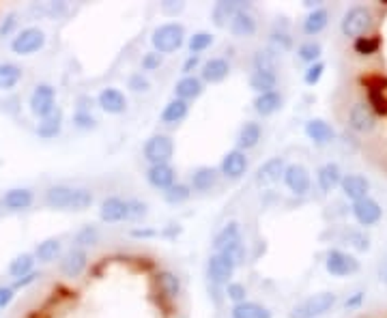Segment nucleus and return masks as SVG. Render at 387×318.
<instances>
[{"mask_svg": "<svg viewBox=\"0 0 387 318\" xmlns=\"http://www.w3.org/2000/svg\"><path fill=\"white\" fill-rule=\"evenodd\" d=\"M151 43H153L155 52L158 54H162V56L172 54L185 43V26L183 24H179V22L160 24V26L155 29L153 35H151Z\"/></svg>", "mask_w": 387, "mask_h": 318, "instance_id": "obj_1", "label": "nucleus"}, {"mask_svg": "<svg viewBox=\"0 0 387 318\" xmlns=\"http://www.w3.org/2000/svg\"><path fill=\"white\" fill-rule=\"evenodd\" d=\"M374 26V15L366 5H355L351 9H347V13L340 19V31L344 37L351 39H359L366 37Z\"/></svg>", "mask_w": 387, "mask_h": 318, "instance_id": "obj_2", "label": "nucleus"}, {"mask_svg": "<svg viewBox=\"0 0 387 318\" xmlns=\"http://www.w3.org/2000/svg\"><path fill=\"white\" fill-rule=\"evenodd\" d=\"M338 303V297L333 292H317V295H310L301 303H297L291 310V318H319L327 312H331Z\"/></svg>", "mask_w": 387, "mask_h": 318, "instance_id": "obj_3", "label": "nucleus"}, {"mask_svg": "<svg viewBox=\"0 0 387 318\" xmlns=\"http://www.w3.org/2000/svg\"><path fill=\"white\" fill-rule=\"evenodd\" d=\"M325 269H327V273H331L333 278H349V276H355L359 271L361 264L353 254H349L344 250H338V248H331L325 254Z\"/></svg>", "mask_w": 387, "mask_h": 318, "instance_id": "obj_4", "label": "nucleus"}, {"mask_svg": "<svg viewBox=\"0 0 387 318\" xmlns=\"http://www.w3.org/2000/svg\"><path fill=\"white\" fill-rule=\"evenodd\" d=\"M144 159L151 166H158V164H170L172 155H174V142L170 136L164 134H155L144 142V149H142Z\"/></svg>", "mask_w": 387, "mask_h": 318, "instance_id": "obj_5", "label": "nucleus"}, {"mask_svg": "<svg viewBox=\"0 0 387 318\" xmlns=\"http://www.w3.org/2000/svg\"><path fill=\"white\" fill-rule=\"evenodd\" d=\"M45 45V33L37 26H29L20 31L13 41H11V50L17 54V56H31L39 50H43Z\"/></svg>", "mask_w": 387, "mask_h": 318, "instance_id": "obj_6", "label": "nucleus"}, {"mask_svg": "<svg viewBox=\"0 0 387 318\" xmlns=\"http://www.w3.org/2000/svg\"><path fill=\"white\" fill-rule=\"evenodd\" d=\"M29 106H31V112L37 116V118H43L47 114L54 112L59 106H56V88L52 84H37L31 93V100H29Z\"/></svg>", "mask_w": 387, "mask_h": 318, "instance_id": "obj_7", "label": "nucleus"}, {"mask_svg": "<svg viewBox=\"0 0 387 318\" xmlns=\"http://www.w3.org/2000/svg\"><path fill=\"white\" fill-rule=\"evenodd\" d=\"M351 213L355 217V222L359 226H364V228H370V226H377L381 219H383V209L381 205L370 198V196H366V198H361L357 202H353L351 207Z\"/></svg>", "mask_w": 387, "mask_h": 318, "instance_id": "obj_8", "label": "nucleus"}, {"mask_svg": "<svg viewBox=\"0 0 387 318\" xmlns=\"http://www.w3.org/2000/svg\"><path fill=\"white\" fill-rule=\"evenodd\" d=\"M349 127L357 134H370L377 127V114L368 102H357L349 110Z\"/></svg>", "mask_w": 387, "mask_h": 318, "instance_id": "obj_9", "label": "nucleus"}, {"mask_svg": "<svg viewBox=\"0 0 387 318\" xmlns=\"http://www.w3.org/2000/svg\"><path fill=\"white\" fill-rule=\"evenodd\" d=\"M237 264L230 258H226L224 254H211L209 262H206V278H209L211 284L220 286V284H228L230 278L235 276Z\"/></svg>", "mask_w": 387, "mask_h": 318, "instance_id": "obj_10", "label": "nucleus"}, {"mask_svg": "<svg viewBox=\"0 0 387 318\" xmlns=\"http://www.w3.org/2000/svg\"><path fill=\"white\" fill-rule=\"evenodd\" d=\"M284 185H287L295 196H303L312 187V177H310L308 168L301 164H291L284 170Z\"/></svg>", "mask_w": 387, "mask_h": 318, "instance_id": "obj_11", "label": "nucleus"}, {"mask_svg": "<svg viewBox=\"0 0 387 318\" xmlns=\"http://www.w3.org/2000/svg\"><path fill=\"white\" fill-rule=\"evenodd\" d=\"M89 264V254L86 250H80V248H69L67 252H63L61 256V273L65 278H77L84 273V269Z\"/></svg>", "mask_w": 387, "mask_h": 318, "instance_id": "obj_12", "label": "nucleus"}, {"mask_svg": "<svg viewBox=\"0 0 387 318\" xmlns=\"http://www.w3.org/2000/svg\"><path fill=\"white\" fill-rule=\"evenodd\" d=\"M248 166H250L248 164V155L243 151H239V149H232V151H228L224 155V159L220 164V173L226 179H230V181H237V179H241L248 173Z\"/></svg>", "mask_w": 387, "mask_h": 318, "instance_id": "obj_13", "label": "nucleus"}, {"mask_svg": "<svg viewBox=\"0 0 387 318\" xmlns=\"http://www.w3.org/2000/svg\"><path fill=\"white\" fill-rule=\"evenodd\" d=\"M35 202V193L29 187H13L7 189L3 193V198H0V205H3L7 211L17 213V211H26L31 209V205Z\"/></svg>", "mask_w": 387, "mask_h": 318, "instance_id": "obj_14", "label": "nucleus"}, {"mask_svg": "<svg viewBox=\"0 0 387 318\" xmlns=\"http://www.w3.org/2000/svg\"><path fill=\"white\" fill-rule=\"evenodd\" d=\"M99 217L101 222L106 224H119L127 219V200L119 198V196H108L103 198V202L99 205Z\"/></svg>", "mask_w": 387, "mask_h": 318, "instance_id": "obj_15", "label": "nucleus"}, {"mask_svg": "<svg viewBox=\"0 0 387 318\" xmlns=\"http://www.w3.org/2000/svg\"><path fill=\"white\" fill-rule=\"evenodd\" d=\"M146 181L151 187L155 189H170L174 183H176V173H174V168L170 164H158V166H149L146 170Z\"/></svg>", "mask_w": 387, "mask_h": 318, "instance_id": "obj_16", "label": "nucleus"}, {"mask_svg": "<svg viewBox=\"0 0 387 318\" xmlns=\"http://www.w3.org/2000/svg\"><path fill=\"white\" fill-rule=\"evenodd\" d=\"M340 191L344 193V198H349L351 202H357L368 196L370 181L364 175H344L340 183Z\"/></svg>", "mask_w": 387, "mask_h": 318, "instance_id": "obj_17", "label": "nucleus"}, {"mask_svg": "<svg viewBox=\"0 0 387 318\" xmlns=\"http://www.w3.org/2000/svg\"><path fill=\"white\" fill-rule=\"evenodd\" d=\"M200 73H202V82H209V84H220L228 78L230 73V63L226 58H220V56H213L209 61H204L202 67H200Z\"/></svg>", "mask_w": 387, "mask_h": 318, "instance_id": "obj_18", "label": "nucleus"}, {"mask_svg": "<svg viewBox=\"0 0 387 318\" xmlns=\"http://www.w3.org/2000/svg\"><path fill=\"white\" fill-rule=\"evenodd\" d=\"M305 136L317 146H327L335 140V129L323 118H310L305 123Z\"/></svg>", "mask_w": 387, "mask_h": 318, "instance_id": "obj_19", "label": "nucleus"}, {"mask_svg": "<svg viewBox=\"0 0 387 318\" xmlns=\"http://www.w3.org/2000/svg\"><path fill=\"white\" fill-rule=\"evenodd\" d=\"M204 93V82L198 76H183L174 84V97L181 102H194Z\"/></svg>", "mask_w": 387, "mask_h": 318, "instance_id": "obj_20", "label": "nucleus"}, {"mask_svg": "<svg viewBox=\"0 0 387 318\" xmlns=\"http://www.w3.org/2000/svg\"><path fill=\"white\" fill-rule=\"evenodd\" d=\"M342 177H344V175H342L340 166L333 164V161H327V164H323V166L317 170V183H319L321 191H325V193H331L335 187H340Z\"/></svg>", "mask_w": 387, "mask_h": 318, "instance_id": "obj_21", "label": "nucleus"}, {"mask_svg": "<svg viewBox=\"0 0 387 318\" xmlns=\"http://www.w3.org/2000/svg\"><path fill=\"white\" fill-rule=\"evenodd\" d=\"M284 170H287V161L282 157H271L256 170V181L261 185H273L284 179Z\"/></svg>", "mask_w": 387, "mask_h": 318, "instance_id": "obj_22", "label": "nucleus"}, {"mask_svg": "<svg viewBox=\"0 0 387 318\" xmlns=\"http://www.w3.org/2000/svg\"><path fill=\"white\" fill-rule=\"evenodd\" d=\"M99 108L108 114H123L127 110V97L119 88H103L97 97Z\"/></svg>", "mask_w": 387, "mask_h": 318, "instance_id": "obj_23", "label": "nucleus"}, {"mask_svg": "<svg viewBox=\"0 0 387 318\" xmlns=\"http://www.w3.org/2000/svg\"><path fill=\"white\" fill-rule=\"evenodd\" d=\"M71 196H73V187L69 185H52L45 189L43 200L50 209L54 211H69V202H71Z\"/></svg>", "mask_w": 387, "mask_h": 318, "instance_id": "obj_24", "label": "nucleus"}, {"mask_svg": "<svg viewBox=\"0 0 387 318\" xmlns=\"http://www.w3.org/2000/svg\"><path fill=\"white\" fill-rule=\"evenodd\" d=\"M33 256H35V260L41 262V264H50V262L61 260V256H63V243H61V239L50 237V239L37 243V248H35Z\"/></svg>", "mask_w": 387, "mask_h": 318, "instance_id": "obj_25", "label": "nucleus"}, {"mask_svg": "<svg viewBox=\"0 0 387 318\" xmlns=\"http://www.w3.org/2000/svg\"><path fill=\"white\" fill-rule=\"evenodd\" d=\"M239 11H248V5L241 3V0H220V3L213 7V24L224 29Z\"/></svg>", "mask_w": 387, "mask_h": 318, "instance_id": "obj_26", "label": "nucleus"}, {"mask_svg": "<svg viewBox=\"0 0 387 318\" xmlns=\"http://www.w3.org/2000/svg\"><path fill=\"white\" fill-rule=\"evenodd\" d=\"M63 120H65V114L61 108H56L52 114L39 118V125H37V136L43 138V140H52L56 138L63 129Z\"/></svg>", "mask_w": 387, "mask_h": 318, "instance_id": "obj_27", "label": "nucleus"}, {"mask_svg": "<svg viewBox=\"0 0 387 318\" xmlns=\"http://www.w3.org/2000/svg\"><path fill=\"white\" fill-rule=\"evenodd\" d=\"M218 170L215 168H211V166H200V168H196L194 173H192V189L194 191H200V193H204V191H211L215 185H218Z\"/></svg>", "mask_w": 387, "mask_h": 318, "instance_id": "obj_28", "label": "nucleus"}, {"mask_svg": "<svg viewBox=\"0 0 387 318\" xmlns=\"http://www.w3.org/2000/svg\"><path fill=\"white\" fill-rule=\"evenodd\" d=\"M256 29H258V24H256L254 15L250 11H239L235 17L228 22V31L235 37H239V39L252 37L256 33Z\"/></svg>", "mask_w": 387, "mask_h": 318, "instance_id": "obj_29", "label": "nucleus"}, {"mask_svg": "<svg viewBox=\"0 0 387 318\" xmlns=\"http://www.w3.org/2000/svg\"><path fill=\"white\" fill-rule=\"evenodd\" d=\"M190 114V104L188 102H181V100H170L164 110H162V120L166 125H179V123H183V120L188 118Z\"/></svg>", "mask_w": 387, "mask_h": 318, "instance_id": "obj_30", "label": "nucleus"}, {"mask_svg": "<svg viewBox=\"0 0 387 318\" xmlns=\"http://www.w3.org/2000/svg\"><path fill=\"white\" fill-rule=\"evenodd\" d=\"M282 102L284 100H282V95L278 90L261 93V95H256V100H254V110L261 116H271L282 108Z\"/></svg>", "mask_w": 387, "mask_h": 318, "instance_id": "obj_31", "label": "nucleus"}, {"mask_svg": "<svg viewBox=\"0 0 387 318\" xmlns=\"http://www.w3.org/2000/svg\"><path fill=\"white\" fill-rule=\"evenodd\" d=\"M327 24H329V11L323 9V7L312 9L303 19V33L308 37H314V35H319L327 29Z\"/></svg>", "mask_w": 387, "mask_h": 318, "instance_id": "obj_32", "label": "nucleus"}, {"mask_svg": "<svg viewBox=\"0 0 387 318\" xmlns=\"http://www.w3.org/2000/svg\"><path fill=\"white\" fill-rule=\"evenodd\" d=\"M237 241H241V228H239L237 222H228V224L215 234V239H213V250H215V254H220V252H224L226 248H230L232 243H237Z\"/></svg>", "mask_w": 387, "mask_h": 318, "instance_id": "obj_33", "label": "nucleus"}, {"mask_svg": "<svg viewBox=\"0 0 387 318\" xmlns=\"http://www.w3.org/2000/svg\"><path fill=\"white\" fill-rule=\"evenodd\" d=\"M261 136H263V129L261 125L256 123V120H248V123L239 129V136H237V144H239V151H248V149H254V146L261 142Z\"/></svg>", "mask_w": 387, "mask_h": 318, "instance_id": "obj_34", "label": "nucleus"}, {"mask_svg": "<svg viewBox=\"0 0 387 318\" xmlns=\"http://www.w3.org/2000/svg\"><path fill=\"white\" fill-rule=\"evenodd\" d=\"M24 71L15 63H0V90H13L22 82Z\"/></svg>", "mask_w": 387, "mask_h": 318, "instance_id": "obj_35", "label": "nucleus"}, {"mask_svg": "<svg viewBox=\"0 0 387 318\" xmlns=\"http://www.w3.org/2000/svg\"><path fill=\"white\" fill-rule=\"evenodd\" d=\"M230 318H271V312L261 305V303H254V301H243L232 305Z\"/></svg>", "mask_w": 387, "mask_h": 318, "instance_id": "obj_36", "label": "nucleus"}, {"mask_svg": "<svg viewBox=\"0 0 387 318\" xmlns=\"http://www.w3.org/2000/svg\"><path fill=\"white\" fill-rule=\"evenodd\" d=\"M158 288L166 299H176L181 295V280L172 271H162L158 276Z\"/></svg>", "mask_w": 387, "mask_h": 318, "instance_id": "obj_37", "label": "nucleus"}, {"mask_svg": "<svg viewBox=\"0 0 387 318\" xmlns=\"http://www.w3.org/2000/svg\"><path fill=\"white\" fill-rule=\"evenodd\" d=\"M35 256L33 254H20V256H15L13 260H11V264H9V273L15 278V280H20V278H24V276H29V273H33L35 271Z\"/></svg>", "mask_w": 387, "mask_h": 318, "instance_id": "obj_38", "label": "nucleus"}, {"mask_svg": "<svg viewBox=\"0 0 387 318\" xmlns=\"http://www.w3.org/2000/svg\"><path fill=\"white\" fill-rule=\"evenodd\" d=\"M95 202V196L91 189L86 187H73V196H71V202H69V211H86L91 209Z\"/></svg>", "mask_w": 387, "mask_h": 318, "instance_id": "obj_39", "label": "nucleus"}, {"mask_svg": "<svg viewBox=\"0 0 387 318\" xmlns=\"http://www.w3.org/2000/svg\"><path fill=\"white\" fill-rule=\"evenodd\" d=\"M278 84V76L275 73H261V71H254L250 76V86L261 95V93H269L275 90Z\"/></svg>", "mask_w": 387, "mask_h": 318, "instance_id": "obj_40", "label": "nucleus"}, {"mask_svg": "<svg viewBox=\"0 0 387 318\" xmlns=\"http://www.w3.org/2000/svg\"><path fill=\"white\" fill-rule=\"evenodd\" d=\"M97 243H99V230L91 224L82 226L73 237V248H80V250L93 248V246H97Z\"/></svg>", "mask_w": 387, "mask_h": 318, "instance_id": "obj_41", "label": "nucleus"}, {"mask_svg": "<svg viewBox=\"0 0 387 318\" xmlns=\"http://www.w3.org/2000/svg\"><path fill=\"white\" fill-rule=\"evenodd\" d=\"M321 54H323V47L319 41H305L299 45L297 50V58L301 63H308V65H314V63H321Z\"/></svg>", "mask_w": 387, "mask_h": 318, "instance_id": "obj_42", "label": "nucleus"}, {"mask_svg": "<svg viewBox=\"0 0 387 318\" xmlns=\"http://www.w3.org/2000/svg\"><path fill=\"white\" fill-rule=\"evenodd\" d=\"M254 71H261V73H275V54L271 50H256L254 58H252Z\"/></svg>", "mask_w": 387, "mask_h": 318, "instance_id": "obj_43", "label": "nucleus"}, {"mask_svg": "<svg viewBox=\"0 0 387 318\" xmlns=\"http://www.w3.org/2000/svg\"><path fill=\"white\" fill-rule=\"evenodd\" d=\"M190 196H192V187L185 185V183H174L170 189L164 191V200L168 205H181V202H185L190 200Z\"/></svg>", "mask_w": 387, "mask_h": 318, "instance_id": "obj_44", "label": "nucleus"}, {"mask_svg": "<svg viewBox=\"0 0 387 318\" xmlns=\"http://www.w3.org/2000/svg\"><path fill=\"white\" fill-rule=\"evenodd\" d=\"M342 241L347 243V246L359 250V252H368L370 250V237L366 232H361V230H344L342 232Z\"/></svg>", "mask_w": 387, "mask_h": 318, "instance_id": "obj_45", "label": "nucleus"}, {"mask_svg": "<svg viewBox=\"0 0 387 318\" xmlns=\"http://www.w3.org/2000/svg\"><path fill=\"white\" fill-rule=\"evenodd\" d=\"M213 41H215V37L211 35V33H204V31H200V33H194L190 39H188V47H190V52L192 54H200V52H204V50H209V47L213 45Z\"/></svg>", "mask_w": 387, "mask_h": 318, "instance_id": "obj_46", "label": "nucleus"}, {"mask_svg": "<svg viewBox=\"0 0 387 318\" xmlns=\"http://www.w3.org/2000/svg\"><path fill=\"white\" fill-rule=\"evenodd\" d=\"M353 47H355V52L361 54V56H372V54L379 52L381 39L379 37H359V39H355Z\"/></svg>", "mask_w": 387, "mask_h": 318, "instance_id": "obj_47", "label": "nucleus"}, {"mask_svg": "<svg viewBox=\"0 0 387 318\" xmlns=\"http://www.w3.org/2000/svg\"><path fill=\"white\" fill-rule=\"evenodd\" d=\"M269 43H271V52H273V54H278V52H289L291 47H293V37L287 35V33H271Z\"/></svg>", "mask_w": 387, "mask_h": 318, "instance_id": "obj_48", "label": "nucleus"}, {"mask_svg": "<svg viewBox=\"0 0 387 318\" xmlns=\"http://www.w3.org/2000/svg\"><path fill=\"white\" fill-rule=\"evenodd\" d=\"M368 106L374 114H387V100L383 97V88H368Z\"/></svg>", "mask_w": 387, "mask_h": 318, "instance_id": "obj_49", "label": "nucleus"}, {"mask_svg": "<svg viewBox=\"0 0 387 318\" xmlns=\"http://www.w3.org/2000/svg\"><path fill=\"white\" fill-rule=\"evenodd\" d=\"M73 125L77 129H95L97 127V118L91 114V110H75L73 114Z\"/></svg>", "mask_w": 387, "mask_h": 318, "instance_id": "obj_50", "label": "nucleus"}, {"mask_svg": "<svg viewBox=\"0 0 387 318\" xmlns=\"http://www.w3.org/2000/svg\"><path fill=\"white\" fill-rule=\"evenodd\" d=\"M226 297L232 301V303H243L245 301V297H248V288L243 286V284H239V282H228L226 284Z\"/></svg>", "mask_w": 387, "mask_h": 318, "instance_id": "obj_51", "label": "nucleus"}, {"mask_svg": "<svg viewBox=\"0 0 387 318\" xmlns=\"http://www.w3.org/2000/svg\"><path fill=\"white\" fill-rule=\"evenodd\" d=\"M323 73H325V65L323 63H314V65H308L305 73H303V82L308 86H317L323 78Z\"/></svg>", "mask_w": 387, "mask_h": 318, "instance_id": "obj_52", "label": "nucleus"}, {"mask_svg": "<svg viewBox=\"0 0 387 318\" xmlns=\"http://www.w3.org/2000/svg\"><path fill=\"white\" fill-rule=\"evenodd\" d=\"M146 213H149L146 202H142V200H127V219L138 222V219H142Z\"/></svg>", "mask_w": 387, "mask_h": 318, "instance_id": "obj_53", "label": "nucleus"}, {"mask_svg": "<svg viewBox=\"0 0 387 318\" xmlns=\"http://www.w3.org/2000/svg\"><path fill=\"white\" fill-rule=\"evenodd\" d=\"M127 86L132 88L134 93H146V90L151 88V82H149V78L144 76L142 71H138V73H134L132 78H129Z\"/></svg>", "mask_w": 387, "mask_h": 318, "instance_id": "obj_54", "label": "nucleus"}, {"mask_svg": "<svg viewBox=\"0 0 387 318\" xmlns=\"http://www.w3.org/2000/svg\"><path fill=\"white\" fill-rule=\"evenodd\" d=\"M15 29H17V13H9L3 22H0V39L11 37Z\"/></svg>", "mask_w": 387, "mask_h": 318, "instance_id": "obj_55", "label": "nucleus"}, {"mask_svg": "<svg viewBox=\"0 0 387 318\" xmlns=\"http://www.w3.org/2000/svg\"><path fill=\"white\" fill-rule=\"evenodd\" d=\"M162 63H164V56L153 50L142 56V71H155V69H160Z\"/></svg>", "mask_w": 387, "mask_h": 318, "instance_id": "obj_56", "label": "nucleus"}, {"mask_svg": "<svg viewBox=\"0 0 387 318\" xmlns=\"http://www.w3.org/2000/svg\"><path fill=\"white\" fill-rule=\"evenodd\" d=\"M13 299H15V288L13 286H0V310L9 308Z\"/></svg>", "mask_w": 387, "mask_h": 318, "instance_id": "obj_57", "label": "nucleus"}, {"mask_svg": "<svg viewBox=\"0 0 387 318\" xmlns=\"http://www.w3.org/2000/svg\"><path fill=\"white\" fill-rule=\"evenodd\" d=\"M37 278H41V273H39V271H33V273H29V276H24V278L15 280V282H13V288L17 290V288H26V286H31L33 282H37Z\"/></svg>", "mask_w": 387, "mask_h": 318, "instance_id": "obj_58", "label": "nucleus"}, {"mask_svg": "<svg viewBox=\"0 0 387 318\" xmlns=\"http://www.w3.org/2000/svg\"><path fill=\"white\" fill-rule=\"evenodd\" d=\"M198 65H200V56L190 54L188 61L183 63V73H185V76H194V71L198 69Z\"/></svg>", "mask_w": 387, "mask_h": 318, "instance_id": "obj_59", "label": "nucleus"}, {"mask_svg": "<svg viewBox=\"0 0 387 318\" xmlns=\"http://www.w3.org/2000/svg\"><path fill=\"white\" fill-rule=\"evenodd\" d=\"M183 9H185L183 3H162V11L166 15H176V13H181Z\"/></svg>", "mask_w": 387, "mask_h": 318, "instance_id": "obj_60", "label": "nucleus"}, {"mask_svg": "<svg viewBox=\"0 0 387 318\" xmlns=\"http://www.w3.org/2000/svg\"><path fill=\"white\" fill-rule=\"evenodd\" d=\"M361 301H364V292H355V295H353L351 299H347L344 308H347V310H353V308H357V305H361Z\"/></svg>", "mask_w": 387, "mask_h": 318, "instance_id": "obj_61", "label": "nucleus"}, {"mask_svg": "<svg viewBox=\"0 0 387 318\" xmlns=\"http://www.w3.org/2000/svg\"><path fill=\"white\" fill-rule=\"evenodd\" d=\"M379 278H381V282H387V260L379 267Z\"/></svg>", "mask_w": 387, "mask_h": 318, "instance_id": "obj_62", "label": "nucleus"}, {"mask_svg": "<svg viewBox=\"0 0 387 318\" xmlns=\"http://www.w3.org/2000/svg\"><path fill=\"white\" fill-rule=\"evenodd\" d=\"M132 234H134V237H153L155 232H153V230H134Z\"/></svg>", "mask_w": 387, "mask_h": 318, "instance_id": "obj_63", "label": "nucleus"}]
</instances>
